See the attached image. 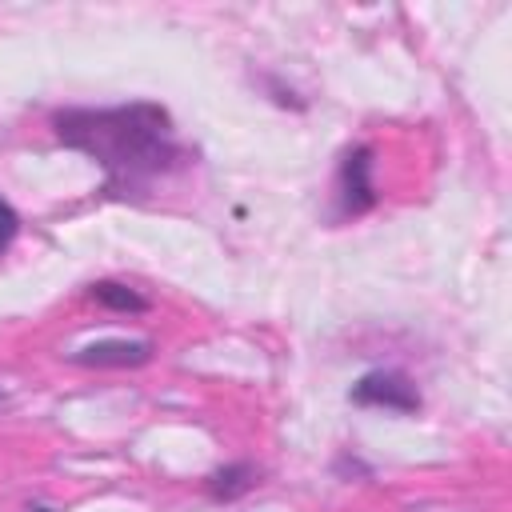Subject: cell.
<instances>
[{
    "label": "cell",
    "instance_id": "1",
    "mask_svg": "<svg viewBox=\"0 0 512 512\" xmlns=\"http://www.w3.org/2000/svg\"><path fill=\"white\" fill-rule=\"evenodd\" d=\"M52 136L104 168L100 192L112 200H144L156 184H164L192 160V152L176 136L168 108L152 100L112 108H60L52 112Z\"/></svg>",
    "mask_w": 512,
    "mask_h": 512
},
{
    "label": "cell",
    "instance_id": "2",
    "mask_svg": "<svg viewBox=\"0 0 512 512\" xmlns=\"http://www.w3.org/2000/svg\"><path fill=\"white\" fill-rule=\"evenodd\" d=\"M372 168H376V152L368 144H352V148L340 152L336 180H332V204H328V220L332 224L356 220V216L376 208L380 192H376Z\"/></svg>",
    "mask_w": 512,
    "mask_h": 512
},
{
    "label": "cell",
    "instance_id": "3",
    "mask_svg": "<svg viewBox=\"0 0 512 512\" xmlns=\"http://www.w3.org/2000/svg\"><path fill=\"white\" fill-rule=\"evenodd\" d=\"M348 400L356 408H384V412H400V416H416L424 408L420 388L400 368H372V372H364L348 388Z\"/></svg>",
    "mask_w": 512,
    "mask_h": 512
},
{
    "label": "cell",
    "instance_id": "4",
    "mask_svg": "<svg viewBox=\"0 0 512 512\" xmlns=\"http://www.w3.org/2000/svg\"><path fill=\"white\" fill-rule=\"evenodd\" d=\"M156 356L152 340H128V336H108V340H92L76 352H68V360L76 368H140Z\"/></svg>",
    "mask_w": 512,
    "mask_h": 512
},
{
    "label": "cell",
    "instance_id": "5",
    "mask_svg": "<svg viewBox=\"0 0 512 512\" xmlns=\"http://www.w3.org/2000/svg\"><path fill=\"white\" fill-rule=\"evenodd\" d=\"M256 484H260V468L252 460H232V464H220L204 476V492L216 504H232V500L248 496Z\"/></svg>",
    "mask_w": 512,
    "mask_h": 512
},
{
    "label": "cell",
    "instance_id": "6",
    "mask_svg": "<svg viewBox=\"0 0 512 512\" xmlns=\"http://www.w3.org/2000/svg\"><path fill=\"white\" fill-rule=\"evenodd\" d=\"M88 296L100 308H108V312H132V316H140V312L152 308V300L144 292H136L132 284H120V280H96V284H88Z\"/></svg>",
    "mask_w": 512,
    "mask_h": 512
},
{
    "label": "cell",
    "instance_id": "7",
    "mask_svg": "<svg viewBox=\"0 0 512 512\" xmlns=\"http://www.w3.org/2000/svg\"><path fill=\"white\" fill-rule=\"evenodd\" d=\"M16 232H20V216H16V208L8 200H0V256L12 248Z\"/></svg>",
    "mask_w": 512,
    "mask_h": 512
},
{
    "label": "cell",
    "instance_id": "8",
    "mask_svg": "<svg viewBox=\"0 0 512 512\" xmlns=\"http://www.w3.org/2000/svg\"><path fill=\"white\" fill-rule=\"evenodd\" d=\"M332 472H336V476H344V480H352V476L368 480V476H372V468H368L360 456H352V452H340V456L332 460Z\"/></svg>",
    "mask_w": 512,
    "mask_h": 512
},
{
    "label": "cell",
    "instance_id": "9",
    "mask_svg": "<svg viewBox=\"0 0 512 512\" xmlns=\"http://www.w3.org/2000/svg\"><path fill=\"white\" fill-rule=\"evenodd\" d=\"M264 84H268V88H272V100H276V104H280V108H296V112H300V108H304V100H300V96H296V92H292V88H284V84H280V80H276V76H268V80H264Z\"/></svg>",
    "mask_w": 512,
    "mask_h": 512
},
{
    "label": "cell",
    "instance_id": "10",
    "mask_svg": "<svg viewBox=\"0 0 512 512\" xmlns=\"http://www.w3.org/2000/svg\"><path fill=\"white\" fill-rule=\"evenodd\" d=\"M24 512H56V508H48V504H28Z\"/></svg>",
    "mask_w": 512,
    "mask_h": 512
},
{
    "label": "cell",
    "instance_id": "11",
    "mask_svg": "<svg viewBox=\"0 0 512 512\" xmlns=\"http://www.w3.org/2000/svg\"><path fill=\"white\" fill-rule=\"evenodd\" d=\"M4 404H8V392H4V388H0V408H4Z\"/></svg>",
    "mask_w": 512,
    "mask_h": 512
}]
</instances>
